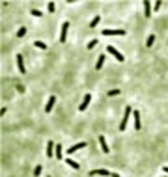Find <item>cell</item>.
Returning a JSON list of instances; mask_svg holds the SVG:
<instances>
[{"mask_svg":"<svg viewBox=\"0 0 168 177\" xmlns=\"http://www.w3.org/2000/svg\"><path fill=\"white\" fill-rule=\"evenodd\" d=\"M88 175H103V177H120L118 173H114V172H108V170H92Z\"/></svg>","mask_w":168,"mask_h":177,"instance_id":"obj_1","label":"cell"},{"mask_svg":"<svg viewBox=\"0 0 168 177\" xmlns=\"http://www.w3.org/2000/svg\"><path fill=\"white\" fill-rule=\"evenodd\" d=\"M129 116H131V106H125V112H123V118L120 121V131L127 129V121H129Z\"/></svg>","mask_w":168,"mask_h":177,"instance_id":"obj_2","label":"cell"},{"mask_svg":"<svg viewBox=\"0 0 168 177\" xmlns=\"http://www.w3.org/2000/svg\"><path fill=\"white\" fill-rule=\"evenodd\" d=\"M107 51H108V52H110L112 56H114V58H116L118 62H123V60H125V56H123V54H122L120 51H118V48H114L112 45H108V47H107Z\"/></svg>","mask_w":168,"mask_h":177,"instance_id":"obj_3","label":"cell"},{"mask_svg":"<svg viewBox=\"0 0 168 177\" xmlns=\"http://www.w3.org/2000/svg\"><path fill=\"white\" fill-rule=\"evenodd\" d=\"M54 104H56V95H51L49 101H47V104H45V114H51L52 108H54Z\"/></svg>","mask_w":168,"mask_h":177,"instance_id":"obj_4","label":"cell"},{"mask_svg":"<svg viewBox=\"0 0 168 177\" xmlns=\"http://www.w3.org/2000/svg\"><path fill=\"white\" fill-rule=\"evenodd\" d=\"M67 30H69V23L66 21V23L62 24V32H60V43H66V39H67Z\"/></svg>","mask_w":168,"mask_h":177,"instance_id":"obj_5","label":"cell"},{"mask_svg":"<svg viewBox=\"0 0 168 177\" xmlns=\"http://www.w3.org/2000/svg\"><path fill=\"white\" fill-rule=\"evenodd\" d=\"M133 121H135V131H140L142 121H140V112L138 110H133Z\"/></svg>","mask_w":168,"mask_h":177,"instance_id":"obj_6","label":"cell"},{"mask_svg":"<svg viewBox=\"0 0 168 177\" xmlns=\"http://www.w3.org/2000/svg\"><path fill=\"white\" fill-rule=\"evenodd\" d=\"M86 145H88L86 142H79V144H75V145H71V147H69V149H67V153H69V155H73L75 151H79V149H84Z\"/></svg>","mask_w":168,"mask_h":177,"instance_id":"obj_7","label":"cell"},{"mask_svg":"<svg viewBox=\"0 0 168 177\" xmlns=\"http://www.w3.org/2000/svg\"><path fill=\"white\" fill-rule=\"evenodd\" d=\"M90 101H92V95H90V93H86V95H84V99H82V103H80V106H79V110H80V112H84V110L88 108Z\"/></svg>","mask_w":168,"mask_h":177,"instance_id":"obj_8","label":"cell"},{"mask_svg":"<svg viewBox=\"0 0 168 177\" xmlns=\"http://www.w3.org/2000/svg\"><path fill=\"white\" fill-rule=\"evenodd\" d=\"M103 35H125V30L118 28V30H103Z\"/></svg>","mask_w":168,"mask_h":177,"instance_id":"obj_9","label":"cell"},{"mask_svg":"<svg viewBox=\"0 0 168 177\" xmlns=\"http://www.w3.org/2000/svg\"><path fill=\"white\" fill-rule=\"evenodd\" d=\"M54 149H56V144L49 140V142H47V157H49V159H51L52 155H54Z\"/></svg>","mask_w":168,"mask_h":177,"instance_id":"obj_10","label":"cell"},{"mask_svg":"<svg viewBox=\"0 0 168 177\" xmlns=\"http://www.w3.org/2000/svg\"><path fill=\"white\" fill-rule=\"evenodd\" d=\"M17 67H19V71H21V73H26V67H24V58H23V56H17Z\"/></svg>","mask_w":168,"mask_h":177,"instance_id":"obj_11","label":"cell"},{"mask_svg":"<svg viewBox=\"0 0 168 177\" xmlns=\"http://www.w3.org/2000/svg\"><path fill=\"white\" fill-rule=\"evenodd\" d=\"M99 144H101V149H103V153H110V147L107 145V140H105V136H103V134L99 136Z\"/></svg>","mask_w":168,"mask_h":177,"instance_id":"obj_12","label":"cell"},{"mask_svg":"<svg viewBox=\"0 0 168 177\" xmlns=\"http://www.w3.org/2000/svg\"><path fill=\"white\" fill-rule=\"evenodd\" d=\"M151 13H153V11H151V4L148 2V0H144V15H146V17H150Z\"/></svg>","mask_w":168,"mask_h":177,"instance_id":"obj_13","label":"cell"},{"mask_svg":"<svg viewBox=\"0 0 168 177\" xmlns=\"http://www.w3.org/2000/svg\"><path fill=\"white\" fill-rule=\"evenodd\" d=\"M62 155H64V149H62V145H60V144H56V149H54V157L58 159V160H62Z\"/></svg>","mask_w":168,"mask_h":177,"instance_id":"obj_14","label":"cell"},{"mask_svg":"<svg viewBox=\"0 0 168 177\" xmlns=\"http://www.w3.org/2000/svg\"><path fill=\"white\" fill-rule=\"evenodd\" d=\"M105 58H107V56H105V54H99V58H97V63H95V69H97V71H99V69H103Z\"/></svg>","mask_w":168,"mask_h":177,"instance_id":"obj_15","label":"cell"},{"mask_svg":"<svg viewBox=\"0 0 168 177\" xmlns=\"http://www.w3.org/2000/svg\"><path fill=\"white\" fill-rule=\"evenodd\" d=\"M66 162H67V166H71L73 170H79L80 168V164H79V162H75L73 159H66Z\"/></svg>","mask_w":168,"mask_h":177,"instance_id":"obj_16","label":"cell"},{"mask_svg":"<svg viewBox=\"0 0 168 177\" xmlns=\"http://www.w3.org/2000/svg\"><path fill=\"white\" fill-rule=\"evenodd\" d=\"M153 41H155V35H153V34H151V35H148V39H146V47H151V45H153Z\"/></svg>","mask_w":168,"mask_h":177,"instance_id":"obj_17","label":"cell"},{"mask_svg":"<svg viewBox=\"0 0 168 177\" xmlns=\"http://www.w3.org/2000/svg\"><path fill=\"white\" fill-rule=\"evenodd\" d=\"M99 21H101V17H94L92 23H90V28H95L97 24H99Z\"/></svg>","mask_w":168,"mask_h":177,"instance_id":"obj_18","label":"cell"},{"mask_svg":"<svg viewBox=\"0 0 168 177\" xmlns=\"http://www.w3.org/2000/svg\"><path fill=\"white\" fill-rule=\"evenodd\" d=\"M34 45H36L38 48H43V51H47V45L43 43V41H34Z\"/></svg>","mask_w":168,"mask_h":177,"instance_id":"obj_19","label":"cell"},{"mask_svg":"<svg viewBox=\"0 0 168 177\" xmlns=\"http://www.w3.org/2000/svg\"><path fill=\"white\" fill-rule=\"evenodd\" d=\"M97 43H99V41H97V39H92V41H88V51H92V48L97 45Z\"/></svg>","mask_w":168,"mask_h":177,"instance_id":"obj_20","label":"cell"},{"mask_svg":"<svg viewBox=\"0 0 168 177\" xmlns=\"http://www.w3.org/2000/svg\"><path fill=\"white\" fill-rule=\"evenodd\" d=\"M24 34H26V28L23 26V28H19V30H17V37H23Z\"/></svg>","mask_w":168,"mask_h":177,"instance_id":"obj_21","label":"cell"},{"mask_svg":"<svg viewBox=\"0 0 168 177\" xmlns=\"http://www.w3.org/2000/svg\"><path fill=\"white\" fill-rule=\"evenodd\" d=\"M47 10L51 11V13H54V10H56V6H54V2H49L47 4Z\"/></svg>","mask_w":168,"mask_h":177,"instance_id":"obj_22","label":"cell"},{"mask_svg":"<svg viewBox=\"0 0 168 177\" xmlns=\"http://www.w3.org/2000/svg\"><path fill=\"white\" fill-rule=\"evenodd\" d=\"M30 13H32L34 17H41V15H43V13H41L39 10H30Z\"/></svg>","mask_w":168,"mask_h":177,"instance_id":"obj_23","label":"cell"},{"mask_svg":"<svg viewBox=\"0 0 168 177\" xmlns=\"http://www.w3.org/2000/svg\"><path fill=\"white\" fill-rule=\"evenodd\" d=\"M38 175H41V166H36V168H34V177H38Z\"/></svg>","mask_w":168,"mask_h":177,"instance_id":"obj_24","label":"cell"},{"mask_svg":"<svg viewBox=\"0 0 168 177\" xmlns=\"http://www.w3.org/2000/svg\"><path fill=\"white\" fill-rule=\"evenodd\" d=\"M108 95H110V97H114V95H120V90H110V91H108Z\"/></svg>","mask_w":168,"mask_h":177,"instance_id":"obj_25","label":"cell"},{"mask_svg":"<svg viewBox=\"0 0 168 177\" xmlns=\"http://www.w3.org/2000/svg\"><path fill=\"white\" fill-rule=\"evenodd\" d=\"M17 91H21V93L24 91V86H23V84H17Z\"/></svg>","mask_w":168,"mask_h":177,"instance_id":"obj_26","label":"cell"},{"mask_svg":"<svg viewBox=\"0 0 168 177\" xmlns=\"http://www.w3.org/2000/svg\"><path fill=\"white\" fill-rule=\"evenodd\" d=\"M159 8H161V2H155V4H153V10H155V11H157Z\"/></svg>","mask_w":168,"mask_h":177,"instance_id":"obj_27","label":"cell"},{"mask_svg":"<svg viewBox=\"0 0 168 177\" xmlns=\"http://www.w3.org/2000/svg\"><path fill=\"white\" fill-rule=\"evenodd\" d=\"M163 172H164V173H168V166H163Z\"/></svg>","mask_w":168,"mask_h":177,"instance_id":"obj_28","label":"cell"},{"mask_svg":"<svg viewBox=\"0 0 168 177\" xmlns=\"http://www.w3.org/2000/svg\"><path fill=\"white\" fill-rule=\"evenodd\" d=\"M163 177H166V175H163Z\"/></svg>","mask_w":168,"mask_h":177,"instance_id":"obj_29","label":"cell"}]
</instances>
